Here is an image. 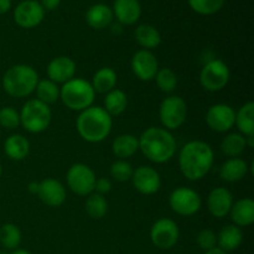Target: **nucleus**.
Listing matches in <instances>:
<instances>
[{
  "label": "nucleus",
  "mask_w": 254,
  "mask_h": 254,
  "mask_svg": "<svg viewBox=\"0 0 254 254\" xmlns=\"http://www.w3.org/2000/svg\"><path fill=\"white\" fill-rule=\"evenodd\" d=\"M215 153L210 144L202 140L186 143L179 153V168L190 181L202 180L213 166Z\"/></svg>",
  "instance_id": "nucleus-1"
},
{
  "label": "nucleus",
  "mask_w": 254,
  "mask_h": 254,
  "mask_svg": "<svg viewBox=\"0 0 254 254\" xmlns=\"http://www.w3.org/2000/svg\"><path fill=\"white\" fill-rule=\"evenodd\" d=\"M138 140L139 150L151 163H168L178 150V143L173 134L160 127H150L145 129Z\"/></svg>",
  "instance_id": "nucleus-2"
},
{
  "label": "nucleus",
  "mask_w": 254,
  "mask_h": 254,
  "mask_svg": "<svg viewBox=\"0 0 254 254\" xmlns=\"http://www.w3.org/2000/svg\"><path fill=\"white\" fill-rule=\"evenodd\" d=\"M113 127V118L103 107L92 106L79 112L76 128L79 136L87 143L97 144L106 140Z\"/></svg>",
  "instance_id": "nucleus-3"
},
{
  "label": "nucleus",
  "mask_w": 254,
  "mask_h": 254,
  "mask_svg": "<svg viewBox=\"0 0 254 254\" xmlns=\"http://www.w3.org/2000/svg\"><path fill=\"white\" fill-rule=\"evenodd\" d=\"M1 88L14 98H25L36 89L40 78L36 69L29 64H15L4 73Z\"/></svg>",
  "instance_id": "nucleus-4"
},
{
  "label": "nucleus",
  "mask_w": 254,
  "mask_h": 254,
  "mask_svg": "<svg viewBox=\"0 0 254 254\" xmlns=\"http://www.w3.org/2000/svg\"><path fill=\"white\" fill-rule=\"evenodd\" d=\"M96 92L91 82L83 78H72L60 88V99L66 108L82 112L93 106Z\"/></svg>",
  "instance_id": "nucleus-5"
},
{
  "label": "nucleus",
  "mask_w": 254,
  "mask_h": 254,
  "mask_svg": "<svg viewBox=\"0 0 254 254\" xmlns=\"http://www.w3.org/2000/svg\"><path fill=\"white\" fill-rule=\"evenodd\" d=\"M19 113L20 126L31 134L42 133L51 124V109L47 104L42 103L36 98L27 101Z\"/></svg>",
  "instance_id": "nucleus-6"
},
{
  "label": "nucleus",
  "mask_w": 254,
  "mask_h": 254,
  "mask_svg": "<svg viewBox=\"0 0 254 254\" xmlns=\"http://www.w3.org/2000/svg\"><path fill=\"white\" fill-rule=\"evenodd\" d=\"M188 117V104L180 96H169L159 107V118L163 128L166 130H176L180 128Z\"/></svg>",
  "instance_id": "nucleus-7"
},
{
  "label": "nucleus",
  "mask_w": 254,
  "mask_h": 254,
  "mask_svg": "<svg viewBox=\"0 0 254 254\" xmlns=\"http://www.w3.org/2000/svg\"><path fill=\"white\" fill-rule=\"evenodd\" d=\"M231 71L222 60H211L200 72V84L208 92H220L228 84Z\"/></svg>",
  "instance_id": "nucleus-8"
},
{
  "label": "nucleus",
  "mask_w": 254,
  "mask_h": 254,
  "mask_svg": "<svg viewBox=\"0 0 254 254\" xmlns=\"http://www.w3.org/2000/svg\"><path fill=\"white\" fill-rule=\"evenodd\" d=\"M169 205L171 210L180 216H193L202 207V198L200 193L190 188L175 189L169 196Z\"/></svg>",
  "instance_id": "nucleus-9"
},
{
  "label": "nucleus",
  "mask_w": 254,
  "mask_h": 254,
  "mask_svg": "<svg viewBox=\"0 0 254 254\" xmlns=\"http://www.w3.org/2000/svg\"><path fill=\"white\" fill-rule=\"evenodd\" d=\"M96 174L88 165L82 163L73 164L68 169L66 181L72 192L78 196H88L94 191Z\"/></svg>",
  "instance_id": "nucleus-10"
},
{
  "label": "nucleus",
  "mask_w": 254,
  "mask_h": 254,
  "mask_svg": "<svg viewBox=\"0 0 254 254\" xmlns=\"http://www.w3.org/2000/svg\"><path fill=\"white\" fill-rule=\"evenodd\" d=\"M180 238L178 223L171 218H160L150 228V241L159 250L168 251L176 246Z\"/></svg>",
  "instance_id": "nucleus-11"
},
{
  "label": "nucleus",
  "mask_w": 254,
  "mask_h": 254,
  "mask_svg": "<svg viewBox=\"0 0 254 254\" xmlns=\"http://www.w3.org/2000/svg\"><path fill=\"white\" fill-rule=\"evenodd\" d=\"M236 111L225 103L211 106L206 113V124L217 133H227L235 127Z\"/></svg>",
  "instance_id": "nucleus-12"
},
{
  "label": "nucleus",
  "mask_w": 254,
  "mask_h": 254,
  "mask_svg": "<svg viewBox=\"0 0 254 254\" xmlns=\"http://www.w3.org/2000/svg\"><path fill=\"white\" fill-rule=\"evenodd\" d=\"M44 17L45 9L36 0L21 1L14 10V21L22 29H34L39 26Z\"/></svg>",
  "instance_id": "nucleus-13"
},
{
  "label": "nucleus",
  "mask_w": 254,
  "mask_h": 254,
  "mask_svg": "<svg viewBox=\"0 0 254 254\" xmlns=\"http://www.w3.org/2000/svg\"><path fill=\"white\" fill-rule=\"evenodd\" d=\"M131 71L143 82L153 81L159 71V62L155 55L149 50H139L131 59Z\"/></svg>",
  "instance_id": "nucleus-14"
},
{
  "label": "nucleus",
  "mask_w": 254,
  "mask_h": 254,
  "mask_svg": "<svg viewBox=\"0 0 254 254\" xmlns=\"http://www.w3.org/2000/svg\"><path fill=\"white\" fill-rule=\"evenodd\" d=\"M131 183L135 190L141 195H154L161 188L160 174L154 168L141 165L133 171Z\"/></svg>",
  "instance_id": "nucleus-15"
},
{
  "label": "nucleus",
  "mask_w": 254,
  "mask_h": 254,
  "mask_svg": "<svg viewBox=\"0 0 254 254\" xmlns=\"http://www.w3.org/2000/svg\"><path fill=\"white\" fill-rule=\"evenodd\" d=\"M37 196L49 207H60L66 201L67 193L61 181L46 178L39 183Z\"/></svg>",
  "instance_id": "nucleus-16"
},
{
  "label": "nucleus",
  "mask_w": 254,
  "mask_h": 254,
  "mask_svg": "<svg viewBox=\"0 0 254 254\" xmlns=\"http://www.w3.org/2000/svg\"><path fill=\"white\" fill-rule=\"evenodd\" d=\"M76 74V64L68 56H57L50 61L47 66V76L55 83H66L69 79L74 78Z\"/></svg>",
  "instance_id": "nucleus-17"
},
{
  "label": "nucleus",
  "mask_w": 254,
  "mask_h": 254,
  "mask_svg": "<svg viewBox=\"0 0 254 254\" xmlns=\"http://www.w3.org/2000/svg\"><path fill=\"white\" fill-rule=\"evenodd\" d=\"M233 205V196L226 188H215L207 196V208L216 218H223L230 215Z\"/></svg>",
  "instance_id": "nucleus-18"
},
{
  "label": "nucleus",
  "mask_w": 254,
  "mask_h": 254,
  "mask_svg": "<svg viewBox=\"0 0 254 254\" xmlns=\"http://www.w3.org/2000/svg\"><path fill=\"white\" fill-rule=\"evenodd\" d=\"M112 11L119 24L130 26L140 17L141 5L139 0H114Z\"/></svg>",
  "instance_id": "nucleus-19"
},
{
  "label": "nucleus",
  "mask_w": 254,
  "mask_h": 254,
  "mask_svg": "<svg viewBox=\"0 0 254 254\" xmlns=\"http://www.w3.org/2000/svg\"><path fill=\"white\" fill-rule=\"evenodd\" d=\"M230 217L237 227H248L254 222V201L246 197L233 202Z\"/></svg>",
  "instance_id": "nucleus-20"
},
{
  "label": "nucleus",
  "mask_w": 254,
  "mask_h": 254,
  "mask_svg": "<svg viewBox=\"0 0 254 254\" xmlns=\"http://www.w3.org/2000/svg\"><path fill=\"white\" fill-rule=\"evenodd\" d=\"M113 19L114 15L111 7L102 2L92 5L86 12V22L94 30H103L111 26Z\"/></svg>",
  "instance_id": "nucleus-21"
},
{
  "label": "nucleus",
  "mask_w": 254,
  "mask_h": 254,
  "mask_svg": "<svg viewBox=\"0 0 254 254\" xmlns=\"http://www.w3.org/2000/svg\"><path fill=\"white\" fill-rule=\"evenodd\" d=\"M251 166L241 158H230L222 164L220 169V176L227 183H238L246 178Z\"/></svg>",
  "instance_id": "nucleus-22"
},
{
  "label": "nucleus",
  "mask_w": 254,
  "mask_h": 254,
  "mask_svg": "<svg viewBox=\"0 0 254 254\" xmlns=\"http://www.w3.org/2000/svg\"><path fill=\"white\" fill-rule=\"evenodd\" d=\"M4 153L9 159L21 161L29 155L30 143L21 134H12L4 141Z\"/></svg>",
  "instance_id": "nucleus-23"
},
{
  "label": "nucleus",
  "mask_w": 254,
  "mask_h": 254,
  "mask_svg": "<svg viewBox=\"0 0 254 254\" xmlns=\"http://www.w3.org/2000/svg\"><path fill=\"white\" fill-rule=\"evenodd\" d=\"M243 242V232L236 225H227L217 235V247L225 252L236 251Z\"/></svg>",
  "instance_id": "nucleus-24"
},
{
  "label": "nucleus",
  "mask_w": 254,
  "mask_h": 254,
  "mask_svg": "<svg viewBox=\"0 0 254 254\" xmlns=\"http://www.w3.org/2000/svg\"><path fill=\"white\" fill-rule=\"evenodd\" d=\"M138 150V136L133 135V134H121V135L116 136V139L112 143V151L121 160H126V159L130 158Z\"/></svg>",
  "instance_id": "nucleus-25"
},
{
  "label": "nucleus",
  "mask_w": 254,
  "mask_h": 254,
  "mask_svg": "<svg viewBox=\"0 0 254 254\" xmlns=\"http://www.w3.org/2000/svg\"><path fill=\"white\" fill-rule=\"evenodd\" d=\"M134 37L139 46L143 47V50H149V51L156 49L161 44V35L159 30L149 24L139 25L134 31Z\"/></svg>",
  "instance_id": "nucleus-26"
},
{
  "label": "nucleus",
  "mask_w": 254,
  "mask_h": 254,
  "mask_svg": "<svg viewBox=\"0 0 254 254\" xmlns=\"http://www.w3.org/2000/svg\"><path fill=\"white\" fill-rule=\"evenodd\" d=\"M117 81H118V76H117L116 71L113 68L102 67L94 73L91 84L93 87L94 92L107 94L112 89L116 88Z\"/></svg>",
  "instance_id": "nucleus-27"
},
{
  "label": "nucleus",
  "mask_w": 254,
  "mask_h": 254,
  "mask_svg": "<svg viewBox=\"0 0 254 254\" xmlns=\"http://www.w3.org/2000/svg\"><path fill=\"white\" fill-rule=\"evenodd\" d=\"M127 107H128V97L122 89L114 88L106 94L103 108L111 117H118L123 114Z\"/></svg>",
  "instance_id": "nucleus-28"
},
{
  "label": "nucleus",
  "mask_w": 254,
  "mask_h": 254,
  "mask_svg": "<svg viewBox=\"0 0 254 254\" xmlns=\"http://www.w3.org/2000/svg\"><path fill=\"white\" fill-rule=\"evenodd\" d=\"M235 126L242 135L248 136L254 134V103L247 102L238 112H236Z\"/></svg>",
  "instance_id": "nucleus-29"
},
{
  "label": "nucleus",
  "mask_w": 254,
  "mask_h": 254,
  "mask_svg": "<svg viewBox=\"0 0 254 254\" xmlns=\"http://www.w3.org/2000/svg\"><path fill=\"white\" fill-rule=\"evenodd\" d=\"M246 148V136L241 133H230L221 141V150L228 158H240Z\"/></svg>",
  "instance_id": "nucleus-30"
},
{
  "label": "nucleus",
  "mask_w": 254,
  "mask_h": 254,
  "mask_svg": "<svg viewBox=\"0 0 254 254\" xmlns=\"http://www.w3.org/2000/svg\"><path fill=\"white\" fill-rule=\"evenodd\" d=\"M22 235L20 228L14 223H4L0 227V245L7 251H15L21 243Z\"/></svg>",
  "instance_id": "nucleus-31"
},
{
  "label": "nucleus",
  "mask_w": 254,
  "mask_h": 254,
  "mask_svg": "<svg viewBox=\"0 0 254 254\" xmlns=\"http://www.w3.org/2000/svg\"><path fill=\"white\" fill-rule=\"evenodd\" d=\"M36 99H39L42 103L47 104H54L56 103L60 99V87L59 84L52 82L51 79H40L37 83L36 89Z\"/></svg>",
  "instance_id": "nucleus-32"
},
{
  "label": "nucleus",
  "mask_w": 254,
  "mask_h": 254,
  "mask_svg": "<svg viewBox=\"0 0 254 254\" xmlns=\"http://www.w3.org/2000/svg\"><path fill=\"white\" fill-rule=\"evenodd\" d=\"M87 215L93 220H101L108 212V201L103 195H99L97 192H92L87 197L84 203Z\"/></svg>",
  "instance_id": "nucleus-33"
},
{
  "label": "nucleus",
  "mask_w": 254,
  "mask_h": 254,
  "mask_svg": "<svg viewBox=\"0 0 254 254\" xmlns=\"http://www.w3.org/2000/svg\"><path fill=\"white\" fill-rule=\"evenodd\" d=\"M155 82L158 88L164 93H173L178 86V77L176 73L169 67L159 68L158 73L155 76Z\"/></svg>",
  "instance_id": "nucleus-34"
},
{
  "label": "nucleus",
  "mask_w": 254,
  "mask_h": 254,
  "mask_svg": "<svg viewBox=\"0 0 254 254\" xmlns=\"http://www.w3.org/2000/svg\"><path fill=\"white\" fill-rule=\"evenodd\" d=\"M189 5L200 15H213L222 9L225 0H188Z\"/></svg>",
  "instance_id": "nucleus-35"
},
{
  "label": "nucleus",
  "mask_w": 254,
  "mask_h": 254,
  "mask_svg": "<svg viewBox=\"0 0 254 254\" xmlns=\"http://www.w3.org/2000/svg\"><path fill=\"white\" fill-rule=\"evenodd\" d=\"M133 166H131L130 163H128L127 160H117L114 161L111 165V176L116 181H119V183H126V181H129L133 176Z\"/></svg>",
  "instance_id": "nucleus-36"
},
{
  "label": "nucleus",
  "mask_w": 254,
  "mask_h": 254,
  "mask_svg": "<svg viewBox=\"0 0 254 254\" xmlns=\"http://www.w3.org/2000/svg\"><path fill=\"white\" fill-rule=\"evenodd\" d=\"M0 126L9 130L19 128L20 113L14 107H2L0 108Z\"/></svg>",
  "instance_id": "nucleus-37"
},
{
  "label": "nucleus",
  "mask_w": 254,
  "mask_h": 254,
  "mask_svg": "<svg viewBox=\"0 0 254 254\" xmlns=\"http://www.w3.org/2000/svg\"><path fill=\"white\" fill-rule=\"evenodd\" d=\"M196 242H197V246L203 252H207V251L217 247V235L212 230L205 228V230L198 232L197 237H196Z\"/></svg>",
  "instance_id": "nucleus-38"
},
{
  "label": "nucleus",
  "mask_w": 254,
  "mask_h": 254,
  "mask_svg": "<svg viewBox=\"0 0 254 254\" xmlns=\"http://www.w3.org/2000/svg\"><path fill=\"white\" fill-rule=\"evenodd\" d=\"M112 188H113V185H112V181L108 178L97 179L96 184H94V191L103 196L108 193L112 190Z\"/></svg>",
  "instance_id": "nucleus-39"
},
{
  "label": "nucleus",
  "mask_w": 254,
  "mask_h": 254,
  "mask_svg": "<svg viewBox=\"0 0 254 254\" xmlns=\"http://www.w3.org/2000/svg\"><path fill=\"white\" fill-rule=\"evenodd\" d=\"M40 4L45 10H55L61 4V0H41Z\"/></svg>",
  "instance_id": "nucleus-40"
},
{
  "label": "nucleus",
  "mask_w": 254,
  "mask_h": 254,
  "mask_svg": "<svg viewBox=\"0 0 254 254\" xmlns=\"http://www.w3.org/2000/svg\"><path fill=\"white\" fill-rule=\"evenodd\" d=\"M11 7V0H0V15L7 12Z\"/></svg>",
  "instance_id": "nucleus-41"
},
{
  "label": "nucleus",
  "mask_w": 254,
  "mask_h": 254,
  "mask_svg": "<svg viewBox=\"0 0 254 254\" xmlns=\"http://www.w3.org/2000/svg\"><path fill=\"white\" fill-rule=\"evenodd\" d=\"M27 190L31 193H37V190H39V183H36V181L30 183L29 185H27Z\"/></svg>",
  "instance_id": "nucleus-42"
},
{
  "label": "nucleus",
  "mask_w": 254,
  "mask_h": 254,
  "mask_svg": "<svg viewBox=\"0 0 254 254\" xmlns=\"http://www.w3.org/2000/svg\"><path fill=\"white\" fill-rule=\"evenodd\" d=\"M203 254H228V253L225 252V251L220 250V248H218V247H215V248H212V250H210V251H207V252H205Z\"/></svg>",
  "instance_id": "nucleus-43"
},
{
  "label": "nucleus",
  "mask_w": 254,
  "mask_h": 254,
  "mask_svg": "<svg viewBox=\"0 0 254 254\" xmlns=\"http://www.w3.org/2000/svg\"><path fill=\"white\" fill-rule=\"evenodd\" d=\"M10 254H32V253L29 252V251H26V250H20V248H17V250L11 251V253Z\"/></svg>",
  "instance_id": "nucleus-44"
},
{
  "label": "nucleus",
  "mask_w": 254,
  "mask_h": 254,
  "mask_svg": "<svg viewBox=\"0 0 254 254\" xmlns=\"http://www.w3.org/2000/svg\"><path fill=\"white\" fill-rule=\"evenodd\" d=\"M121 27H122V25L119 24V22L117 25H112V31L116 32V34H119V32H122Z\"/></svg>",
  "instance_id": "nucleus-45"
},
{
  "label": "nucleus",
  "mask_w": 254,
  "mask_h": 254,
  "mask_svg": "<svg viewBox=\"0 0 254 254\" xmlns=\"http://www.w3.org/2000/svg\"><path fill=\"white\" fill-rule=\"evenodd\" d=\"M1 175H2V166L1 164H0V178H1Z\"/></svg>",
  "instance_id": "nucleus-46"
},
{
  "label": "nucleus",
  "mask_w": 254,
  "mask_h": 254,
  "mask_svg": "<svg viewBox=\"0 0 254 254\" xmlns=\"http://www.w3.org/2000/svg\"><path fill=\"white\" fill-rule=\"evenodd\" d=\"M0 89H1V81H0Z\"/></svg>",
  "instance_id": "nucleus-47"
},
{
  "label": "nucleus",
  "mask_w": 254,
  "mask_h": 254,
  "mask_svg": "<svg viewBox=\"0 0 254 254\" xmlns=\"http://www.w3.org/2000/svg\"><path fill=\"white\" fill-rule=\"evenodd\" d=\"M21 1H25V0H21Z\"/></svg>",
  "instance_id": "nucleus-48"
}]
</instances>
